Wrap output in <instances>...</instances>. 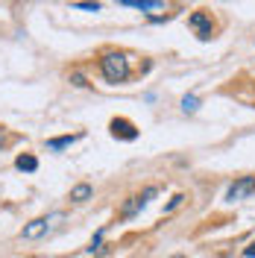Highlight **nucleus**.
<instances>
[{"label": "nucleus", "instance_id": "obj_1", "mask_svg": "<svg viewBox=\"0 0 255 258\" xmlns=\"http://www.w3.org/2000/svg\"><path fill=\"white\" fill-rule=\"evenodd\" d=\"M100 71H103V77L109 82H126L129 77V59L123 53H106L103 59H100Z\"/></svg>", "mask_w": 255, "mask_h": 258}, {"label": "nucleus", "instance_id": "obj_5", "mask_svg": "<svg viewBox=\"0 0 255 258\" xmlns=\"http://www.w3.org/2000/svg\"><path fill=\"white\" fill-rule=\"evenodd\" d=\"M156 194H159L156 188H147V191H144L141 197H132L126 206H123V217H132V214H138V211H141L144 206H147V203H150V200L156 197Z\"/></svg>", "mask_w": 255, "mask_h": 258}, {"label": "nucleus", "instance_id": "obj_13", "mask_svg": "<svg viewBox=\"0 0 255 258\" xmlns=\"http://www.w3.org/2000/svg\"><path fill=\"white\" fill-rule=\"evenodd\" d=\"M182 200H185V197H182V194H176L173 200H170V206H167V211H173L176 206H179V203H182Z\"/></svg>", "mask_w": 255, "mask_h": 258}, {"label": "nucleus", "instance_id": "obj_16", "mask_svg": "<svg viewBox=\"0 0 255 258\" xmlns=\"http://www.w3.org/2000/svg\"><path fill=\"white\" fill-rule=\"evenodd\" d=\"M173 258H185V255H173Z\"/></svg>", "mask_w": 255, "mask_h": 258}, {"label": "nucleus", "instance_id": "obj_10", "mask_svg": "<svg viewBox=\"0 0 255 258\" xmlns=\"http://www.w3.org/2000/svg\"><path fill=\"white\" fill-rule=\"evenodd\" d=\"M15 167H18V170H27V173H32V170H38V159H35V156H30V153H24V156H18V159H15Z\"/></svg>", "mask_w": 255, "mask_h": 258}, {"label": "nucleus", "instance_id": "obj_9", "mask_svg": "<svg viewBox=\"0 0 255 258\" xmlns=\"http://www.w3.org/2000/svg\"><path fill=\"white\" fill-rule=\"evenodd\" d=\"M123 6H132V9H141V12H147V9H161L164 3L161 0H120Z\"/></svg>", "mask_w": 255, "mask_h": 258}, {"label": "nucleus", "instance_id": "obj_14", "mask_svg": "<svg viewBox=\"0 0 255 258\" xmlns=\"http://www.w3.org/2000/svg\"><path fill=\"white\" fill-rule=\"evenodd\" d=\"M243 255H246V258H255V243H249V246L243 249Z\"/></svg>", "mask_w": 255, "mask_h": 258}, {"label": "nucleus", "instance_id": "obj_12", "mask_svg": "<svg viewBox=\"0 0 255 258\" xmlns=\"http://www.w3.org/2000/svg\"><path fill=\"white\" fill-rule=\"evenodd\" d=\"M74 9H85V12H100V3H74Z\"/></svg>", "mask_w": 255, "mask_h": 258}, {"label": "nucleus", "instance_id": "obj_2", "mask_svg": "<svg viewBox=\"0 0 255 258\" xmlns=\"http://www.w3.org/2000/svg\"><path fill=\"white\" fill-rule=\"evenodd\" d=\"M56 220H62V214H47V217H35V220H30V223L24 226L21 238H24V241H38V238H44L50 229L56 226Z\"/></svg>", "mask_w": 255, "mask_h": 258}, {"label": "nucleus", "instance_id": "obj_4", "mask_svg": "<svg viewBox=\"0 0 255 258\" xmlns=\"http://www.w3.org/2000/svg\"><path fill=\"white\" fill-rule=\"evenodd\" d=\"M112 135L114 138H123V141H135V138H138V129H135V123L126 120V117H114L112 120Z\"/></svg>", "mask_w": 255, "mask_h": 258}, {"label": "nucleus", "instance_id": "obj_8", "mask_svg": "<svg viewBox=\"0 0 255 258\" xmlns=\"http://www.w3.org/2000/svg\"><path fill=\"white\" fill-rule=\"evenodd\" d=\"M71 200H74V203H85V200H91V185H88V182L74 185V188H71Z\"/></svg>", "mask_w": 255, "mask_h": 258}, {"label": "nucleus", "instance_id": "obj_7", "mask_svg": "<svg viewBox=\"0 0 255 258\" xmlns=\"http://www.w3.org/2000/svg\"><path fill=\"white\" fill-rule=\"evenodd\" d=\"M82 138V132H77V135H62V138H50L47 141V150H65V147L77 144Z\"/></svg>", "mask_w": 255, "mask_h": 258}, {"label": "nucleus", "instance_id": "obj_3", "mask_svg": "<svg viewBox=\"0 0 255 258\" xmlns=\"http://www.w3.org/2000/svg\"><path fill=\"white\" fill-rule=\"evenodd\" d=\"M249 194H255V176H240L229 185L226 200H229V203H238V200H246Z\"/></svg>", "mask_w": 255, "mask_h": 258}, {"label": "nucleus", "instance_id": "obj_11", "mask_svg": "<svg viewBox=\"0 0 255 258\" xmlns=\"http://www.w3.org/2000/svg\"><path fill=\"white\" fill-rule=\"evenodd\" d=\"M197 109H200V97H194V94H185V97H182V112L194 114Z\"/></svg>", "mask_w": 255, "mask_h": 258}, {"label": "nucleus", "instance_id": "obj_6", "mask_svg": "<svg viewBox=\"0 0 255 258\" xmlns=\"http://www.w3.org/2000/svg\"><path fill=\"white\" fill-rule=\"evenodd\" d=\"M188 24L197 30L200 38H211V15H208V12H194V15L188 18Z\"/></svg>", "mask_w": 255, "mask_h": 258}, {"label": "nucleus", "instance_id": "obj_15", "mask_svg": "<svg viewBox=\"0 0 255 258\" xmlns=\"http://www.w3.org/2000/svg\"><path fill=\"white\" fill-rule=\"evenodd\" d=\"M0 144H3V132H0Z\"/></svg>", "mask_w": 255, "mask_h": 258}]
</instances>
